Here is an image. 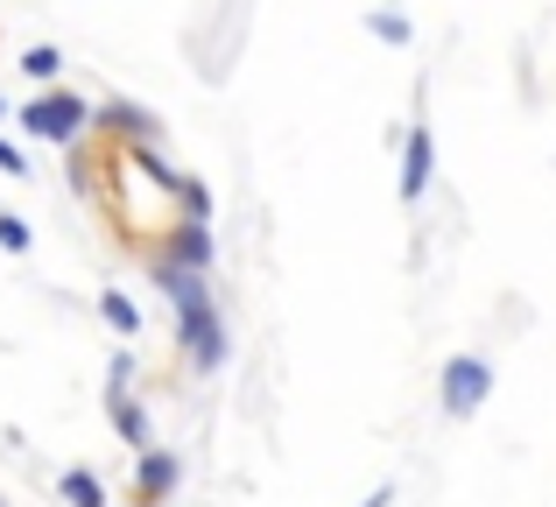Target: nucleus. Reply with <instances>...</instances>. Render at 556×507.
Listing matches in <instances>:
<instances>
[{"mask_svg": "<svg viewBox=\"0 0 556 507\" xmlns=\"http://www.w3.org/2000/svg\"><path fill=\"white\" fill-rule=\"evenodd\" d=\"M36 248V233H28V219H14V212H0V254H28Z\"/></svg>", "mask_w": 556, "mask_h": 507, "instance_id": "4468645a", "label": "nucleus"}, {"mask_svg": "<svg viewBox=\"0 0 556 507\" xmlns=\"http://www.w3.org/2000/svg\"><path fill=\"white\" fill-rule=\"evenodd\" d=\"M127 381H135V359H113V373H106V416H113V430L127 438V452H155V438H149V409H141L135 395H127Z\"/></svg>", "mask_w": 556, "mask_h": 507, "instance_id": "20e7f679", "label": "nucleus"}, {"mask_svg": "<svg viewBox=\"0 0 556 507\" xmlns=\"http://www.w3.org/2000/svg\"><path fill=\"white\" fill-rule=\"evenodd\" d=\"M184 486V458L177 452H141V466H135V507H169V494Z\"/></svg>", "mask_w": 556, "mask_h": 507, "instance_id": "423d86ee", "label": "nucleus"}, {"mask_svg": "<svg viewBox=\"0 0 556 507\" xmlns=\"http://www.w3.org/2000/svg\"><path fill=\"white\" fill-rule=\"evenodd\" d=\"M177 339H184V359L198 373H218L232 359V339H226V317L218 303H198V310H177Z\"/></svg>", "mask_w": 556, "mask_h": 507, "instance_id": "7ed1b4c3", "label": "nucleus"}, {"mask_svg": "<svg viewBox=\"0 0 556 507\" xmlns=\"http://www.w3.org/2000/svg\"><path fill=\"white\" fill-rule=\"evenodd\" d=\"M14 121H22V135L71 149V141H78L85 127H92V106H85L78 92H64V85H50V92H36L28 106H14Z\"/></svg>", "mask_w": 556, "mask_h": 507, "instance_id": "f257e3e1", "label": "nucleus"}, {"mask_svg": "<svg viewBox=\"0 0 556 507\" xmlns=\"http://www.w3.org/2000/svg\"><path fill=\"white\" fill-rule=\"evenodd\" d=\"M99 317H106L121 339H141V310H135V296H127V289H99Z\"/></svg>", "mask_w": 556, "mask_h": 507, "instance_id": "9b49d317", "label": "nucleus"}, {"mask_svg": "<svg viewBox=\"0 0 556 507\" xmlns=\"http://www.w3.org/2000/svg\"><path fill=\"white\" fill-rule=\"evenodd\" d=\"M359 507H394V486H388V480H380V486H374V494H367V500H359Z\"/></svg>", "mask_w": 556, "mask_h": 507, "instance_id": "dca6fc26", "label": "nucleus"}, {"mask_svg": "<svg viewBox=\"0 0 556 507\" xmlns=\"http://www.w3.org/2000/svg\"><path fill=\"white\" fill-rule=\"evenodd\" d=\"M0 113H14V106H8V99H0Z\"/></svg>", "mask_w": 556, "mask_h": 507, "instance_id": "f3484780", "label": "nucleus"}, {"mask_svg": "<svg viewBox=\"0 0 556 507\" xmlns=\"http://www.w3.org/2000/svg\"><path fill=\"white\" fill-rule=\"evenodd\" d=\"M0 169H8V177H28V155L14 149V141H0Z\"/></svg>", "mask_w": 556, "mask_h": 507, "instance_id": "2eb2a0df", "label": "nucleus"}, {"mask_svg": "<svg viewBox=\"0 0 556 507\" xmlns=\"http://www.w3.org/2000/svg\"><path fill=\"white\" fill-rule=\"evenodd\" d=\"M493 395V359L486 353H451L444 367H437V402H444V416H479V402Z\"/></svg>", "mask_w": 556, "mask_h": 507, "instance_id": "f03ea898", "label": "nucleus"}, {"mask_svg": "<svg viewBox=\"0 0 556 507\" xmlns=\"http://www.w3.org/2000/svg\"><path fill=\"white\" fill-rule=\"evenodd\" d=\"M155 289H163L177 310H198V303H212V275H190L177 261H155Z\"/></svg>", "mask_w": 556, "mask_h": 507, "instance_id": "1a4fd4ad", "label": "nucleus"}, {"mask_svg": "<svg viewBox=\"0 0 556 507\" xmlns=\"http://www.w3.org/2000/svg\"><path fill=\"white\" fill-rule=\"evenodd\" d=\"M92 121H99V127H113V135H135L141 149H155V141H163V121H155L149 106H135V99H106Z\"/></svg>", "mask_w": 556, "mask_h": 507, "instance_id": "0eeeda50", "label": "nucleus"}, {"mask_svg": "<svg viewBox=\"0 0 556 507\" xmlns=\"http://www.w3.org/2000/svg\"><path fill=\"white\" fill-rule=\"evenodd\" d=\"M56 494H64L71 507H106V480H99L92 466H71L64 480H56Z\"/></svg>", "mask_w": 556, "mask_h": 507, "instance_id": "9d476101", "label": "nucleus"}, {"mask_svg": "<svg viewBox=\"0 0 556 507\" xmlns=\"http://www.w3.org/2000/svg\"><path fill=\"white\" fill-rule=\"evenodd\" d=\"M0 507H8V500H0Z\"/></svg>", "mask_w": 556, "mask_h": 507, "instance_id": "a211bd4d", "label": "nucleus"}, {"mask_svg": "<svg viewBox=\"0 0 556 507\" xmlns=\"http://www.w3.org/2000/svg\"><path fill=\"white\" fill-rule=\"evenodd\" d=\"M430 177H437V135L416 121V127L402 135V205H408V212L430 198Z\"/></svg>", "mask_w": 556, "mask_h": 507, "instance_id": "39448f33", "label": "nucleus"}, {"mask_svg": "<svg viewBox=\"0 0 556 507\" xmlns=\"http://www.w3.org/2000/svg\"><path fill=\"white\" fill-rule=\"evenodd\" d=\"M367 28H374L380 42H394V50H402V42H416V22H408L402 8H374V14H367Z\"/></svg>", "mask_w": 556, "mask_h": 507, "instance_id": "f8f14e48", "label": "nucleus"}, {"mask_svg": "<svg viewBox=\"0 0 556 507\" xmlns=\"http://www.w3.org/2000/svg\"><path fill=\"white\" fill-rule=\"evenodd\" d=\"M163 261H177V268H190V275H212V261H218V240H212V226H177L169 233V254Z\"/></svg>", "mask_w": 556, "mask_h": 507, "instance_id": "6e6552de", "label": "nucleus"}, {"mask_svg": "<svg viewBox=\"0 0 556 507\" xmlns=\"http://www.w3.org/2000/svg\"><path fill=\"white\" fill-rule=\"evenodd\" d=\"M22 71L36 85H56V71H64V50H50V42H36V50H22Z\"/></svg>", "mask_w": 556, "mask_h": 507, "instance_id": "ddd939ff", "label": "nucleus"}]
</instances>
